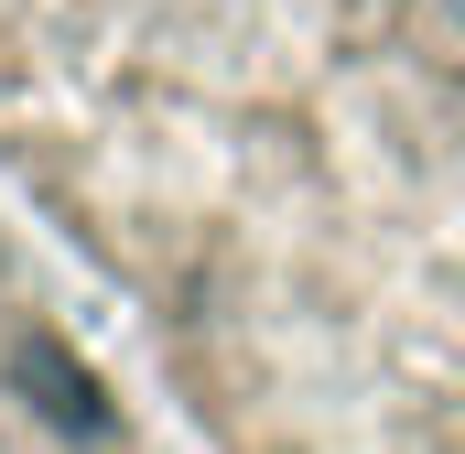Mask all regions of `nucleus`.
Returning a JSON list of instances; mask_svg holds the SVG:
<instances>
[{
	"instance_id": "nucleus-1",
	"label": "nucleus",
	"mask_w": 465,
	"mask_h": 454,
	"mask_svg": "<svg viewBox=\"0 0 465 454\" xmlns=\"http://www.w3.org/2000/svg\"><path fill=\"white\" fill-rule=\"evenodd\" d=\"M0 163L217 454H465L444 0H0Z\"/></svg>"
},
{
	"instance_id": "nucleus-2",
	"label": "nucleus",
	"mask_w": 465,
	"mask_h": 454,
	"mask_svg": "<svg viewBox=\"0 0 465 454\" xmlns=\"http://www.w3.org/2000/svg\"><path fill=\"white\" fill-rule=\"evenodd\" d=\"M0 454H130L109 390L44 325V303L22 292L11 249H0Z\"/></svg>"
}]
</instances>
